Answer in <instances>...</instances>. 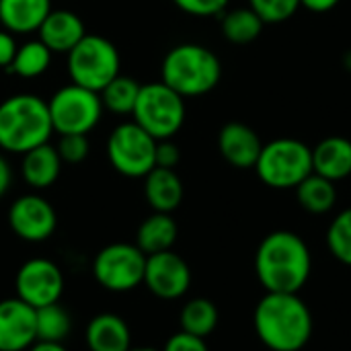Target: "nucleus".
I'll use <instances>...</instances> for the list:
<instances>
[{
  "instance_id": "obj_14",
  "label": "nucleus",
  "mask_w": 351,
  "mask_h": 351,
  "mask_svg": "<svg viewBox=\"0 0 351 351\" xmlns=\"http://www.w3.org/2000/svg\"><path fill=\"white\" fill-rule=\"evenodd\" d=\"M35 341V308L16 296L0 300V351H27Z\"/></svg>"
},
{
  "instance_id": "obj_24",
  "label": "nucleus",
  "mask_w": 351,
  "mask_h": 351,
  "mask_svg": "<svg viewBox=\"0 0 351 351\" xmlns=\"http://www.w3.org/2000/svg\"><path fill=\"white\" fill-rule=\"evenodd\" d=\"M263 27H265V23L261 21V16L249 6L224 10L220 14L222 35H224V39H228L234 45L253 43L263 33Z\"/></svg>"
},
{
  "instance_id": "obj_37",
  "label": "nucleus",
  "mask_w": 351,
  "mask_h": 351,
  "mask_svg": "<svg viewBox=\"0 0 351 351\" xmlns=\"http://www.w3.org/2000/svg\"><path fill=\"white\" fill-rule=\"evenodd\" d=\"M10 183H12V171H10V165H8V160L0 154V197L8 191Z\"/></svg>"
},
{
  "instance_id": "obj_28",
  "label": "nucleus",
  "mask_w": 351,
  "mask_h": 351,
  "mask_svg": "<svg viewBox=\"0 0 351 351\" xmlns=\"http://www.w3.org/2000/svg\"><path fill=\"white\" fill-rule=\"evenodd\" d=\"M51 56L53 53L47 49V45L41 39L25 41L23 45H19L10 70L21 78H37L49 68Z\"/></svg>"
},
{
  "instance_id": "obj_3",
  "label": "nucleus",
  "mask_w": 351,
  "mask_h": 351,
  "mask_svg": "<svg viewBox=\"0 0 351 351\" xmlns=\"http://www.w3.org/2000/svg\"><path fill=\"white\" fill-rule=\"evenodd\" d=\"M53 134L47 101L19 93L0 103V148L12 154H25Z\"/></svg>"
},
{
  "instance_id": "obj_8",
  "label": "nucleus",
  "mask_w": 351,
  "mask_h": 351,
  "mask_svg": "<svg viewBox=\"0 0 351 351\" xmlns=\"http://www.w3.org/2000/svg\"><path fill=\"white\" fill-rule=\"evenodd\" d=\"M53 132L64 134H88L101 121L103 103L99 93L78 86L74 82L58 88L47 101Z\"/></svg>"
},
{
  "instance_id": "obj_23",
  "label": "nucleus",
  "mask_w": 351,
  "mask_h": 351,
  "mask_svg": "<svg viewBox=\"0 0 351 351\" xmlns=\"http://www.w3.org/2000/svg\"><path fill=\"white\" fill-rule=\"evenodd\" d=\"M296 202L308 214H315V216L329 214L337 204V187L333 181L317 173H311L296 187Z\"/></svg>"
},
{
  "instance_id": "obj_7",
  "label": "nucleus",
  "mask_w": 351,
  "mask_h": 351,
  "mask_svg": "<svg viewBox=\"0 0 351 351\" xmlns=\"http://www.w3.org/2000/svg\"><path fill=\"white\" fill-rule=\"evenodd\" d=\"M132 115L134 121L154 140H171L185 123V99L162 80L148 82L142 84Z\"/></svg>"
},
{
  "instance_id": "obj_38",
  "label": "nucleus",
  "mask_w": 351,
  "mask_h": 351,
  "mask_svg": "<svg viewBox=\"0 0 351 351\" xmlns=\"http://www.w3.org/2000/svg\"><path fill=\"white\" fill-rule=\"evenodd\" d=\"M27 351H68L64 343H45V341H35Z\"/></svg>"
},
{
  "instance_id": "obj_25",
  "label": "nucleus",
  "mask_w": 351,
  "mask_h": 351,
  "mask_svg": "<svg viewBox=\"0 0 351 351\" xmlns=\"http://www.w3.org/2000/svg\"><path fill=\"white\" fill-rule=\"evenodd\" d=\"M218 319H220V315L212 300L193 298L183 304L181 315H179V325H181L183 333L206 339L218 327Z\"/></svg>"
},
{
  "instance_id": "obj_18",
  "label": "nucleus",
  "mask_w": 351,
  "mask_h": 351,
  "mask_svg": "<svg viewBox=\"0 0 351 351\" xmlns=\"http://www.w3.org/2000/svg\"><path fill=\"white\" fill-rule=\"evenodd\" d=\"M86 346L90 351H130V327L119 315L101 313L86 325Z\"/></svg>"
},
{
  "instance_id": "obj_26",
  "label": "nucleus",
  "mask_w": 351,
  "mask_h": 351,
  "mask_svg": "<svg viewBox=\"0 0 351 351\" xmlns=\"http://www.w3.org/2000/svg\"><path fill=\"white\" fill-rule=\"evenodd\" d=\"M70 331H72L70 313L60 302L35 308V337H37V341L64 343L66 337L70 335Z\"/></svg>"
},
{
  "instance_id": "obj_2",
  "label": "nucleus",
  "mask_w": 351,
  "mask_h": 351,
  "mask_svg": "<svg viewBox=\"0 0 351 351\" xmlns=\"http://www.w3.org/2000/svg\"><path fill=\"white\" fill-rule=\"evenodd\" d=\"M259 341L271 351H300L313 337V313L298 294L265 292L253 313Z\"/></svg>"
},
{
  "instance_id": "obj_9",
  "label": "nucleus",
  "mask_w": 351,
  "mask_h": 351,
  "mask_svg": "<svg viewBox=\"0 0 351 351\" xmlns=\"http://www.w3.org/2000/svg\"><path fill=\"white\" fill-rule=\"evenodd\" d=\"M156 142L136 121L119 123L107 138V158L123 177L144 179L156 167Z\"/></svg>"
},
{
  "instance_id": "obj_34",
  "label": "nucleus",
  "mask_w": 351,
  "mask_h": 351,
  "mask_svg": "<svg viewBox=\"0 0 351 351\" xmlns=\"http://www.w3.org/2000/svg\"><path fill=\"white\" fill-rule=\"evenodd\" d=\"M154 160H156V167H160V169H175L179 165L181 150L173 142V138L156 142V156H154Z\"/></svg>"
},
{
  "instance_id": "obj_40",
  "label": "nucleus",
  "mask_w": 351,
  "mask_h": 351,
  "mask_svg": "<svg viewBox=\"0 0 351 351\" xmlns=\"http://www.w3.org/2000/svg\"><path fill=\"white\" fill-rule=\"evenodd\" d=\"M130 351H156V350H152V348H132Z\"/></svg>"
},
{
  "instance_id": "obj_16",
  "label": "nucleus",
  "mask_w": 351,
  "mask_h": 351,
  "mask_svg": "<svg viewBox=\"0 0 351 351\" xmlns=\"http://www.w3.org/2000/svg\"><path fill=\"white\" fill-rule=\"evenodd\" d=\"M37 31L39 39L47 45L51 53H68L86 35L82 19L66 8H51V12L43 19Z\"/></svg>"
},
{
  "instance_id": "obj_12",
  "label": "nucleus",
  "mask_w": 351,
  "mask_h": 351,
  "mask_svg": "<svg viewBox=\"0 0 351 351\" xmlns=\"http://www.w3.org/2000/svg\"><path fill=\"white\" fill-rule=\"evenodd\" d=\"M8 226L19 239L27 243H43L56 232L58 216L45 197L27 193L10 204Z\"/></svg>"
},
{
  "instance_id": "obj_5",
  "label": "nucleus",
  "mask_w": 351,
  "mask_h": 351,
  "mask_svg": "<svg viewBox=\"0 0 351 351\" xmlns=\"http://www.w3.org/2000/svg\"><path fill=\"white\" fill-rule=\"evenodd\" d=\"M255 173L271 189H296L313 173V148L296 138H276L263 144Z\"/></svg>"
},
{
  "instance_id": "obj_19",
  "label": "nucleus",
  "mask_w": 351,
  "mask_h": 351,
  "mask_svg": "<svg viewBox=\"0 0 351 351\" xmlns=\"http://www.w3.org/2000/svg\"><path fill=\"white\" fill-rule=\"evenodd\" d=\"M144 197L154 212L171 214L183 202V181L175 169L154 167L144 177Z\"/></svg>"
},
{
  "instance_id": "obj_15",
  "label": "nucleus",
  "mask_w": 351,
  "mask_h": 351,
  "mask_svg": "<svg viewBox=\"0 0 351 351\" xmlns=\"http://www.w3.org/2000/svg\"><path fill=\"white\" fill-rule=\"evenodd\" d=\"M261 148L263 142L259 134L243 121H228L218 134V150L234 169H255Z\"/></svg>"
},
{
  "instance_id": "obj_29",
  "label": "nucleus",
  "mask_w": 351,
  "mask_h": 351,
  "mask_svg": "<svg viewBox=\"0 0 351 351\" xmlns=\"http://www.w3.org/2000/svg\"><path fill=\"white\" fill-rule=\"evenodd\" d=\"M327 249L339 263L351 267V208L341 210L329 224Z\"/></svg>"
},
{
  "instance_id": "obj_33",
  "label": "nucleus",
  "mask_w": 351,
  "mask_h": 351,
  "mask_svg": "<svg viewBox=\"0 0 351 351\" xmlns=\"http://www.w3.org/2000/svg\"><path fill=\"white\" fill-rule=\"evenodd\" d=\"M162 351H210L206 339L189 335V333H175L173 337H169V341L165 343Z\"/></svg>"
},
{
  "instance_id": "obj_20",
  "label": "nucleus",
  "mask_w": 351,
  "mask_h": 351,
  "mask_svg": "<svg viewBox=\"0 0 351 351\" xmlns=\"http://www.w3.org/2000/svg\"><path fill=\"white\" fill-rule=\"evenodd\" d=\"M62 158L56 150V146H51L49 142L29 150L23 154V162H21V175L25 179V183L33 189H45L51 187L62 171Z\"/></svg>"
},
{
  "instance_id": "obj_13",
  "label": "nucleus",
  "mask_w": 351,
  "mask_h": 351,
  "mask_svg": "<svg viewBox=\"0 0 351 351\" xmlns=\"http://www.w3.org/2000/svg\"><path fill=\"white\" fill-rule=\"evenodd\" d=\"M142 284L160 300H177L185 296L191 286V269L187 261L173 249L146 255Z\"/></svg>"
},
{
  "instance_id": "obj_32",
  "label": "nucleus",
  "mask_w": 351,
  "mask_h": 351,
  "mask_svg": "<svg viewBox=\"0 0 351 351\" xmlns=\"http://www.w3.org/2000/svg\"><path fill=\"white\" fill-rule=\"evenodd\" d=\"M175 6L191 16H218L226 10L230 0H173Z\"/></svg>"
},
{
  "instance_id": "obj_17",
  "label": "nucleus",
  "mask_w": 351,
  "mask_h": 351,
  "mask_svg": "<svg viewBox=\"0 0 351 351\" xmlns=\"http://www.w3.org/2000/svg\"><path fill=\"white\" fill-rule=\"evenodd\" d=\"M313 173L337 183L351 175V140L343 136L323 138L313 148Z\"/></svg>"
},
{
  "instance_id": "obj_1",
  "label": "nucleus",
  "mask_w": 351,
  "mask_h": 351,
  "mask_svg": "<svg viewBox=\"0 0 351 351\" xmlns=\"http://www.w3.org/2000/svg\"><path fill=\"white\" fill-rule=\"evenodd\" d=\"M313 271L306 241L292 230H274L257 247L255 274L265 292L298 294Z\"/></svg>"
},
{
  "instance_id": "obj_27",
  "label": "nucleus",
  "mask_w": 351,
  "mask_h": 351,
  "mask_svg": "<svg viewBox=\"0 0 351 351\" xmlns=\"http://www.w3.org/2000/svg\"><path fill=\"white\" fill-rule=\"evenodd\" d=\"M140 88H142V84H138V80L123 76V74L115 76L99 93L103 109H109L111 113H117V115H130L136 107Z\"/></svg>"
},
{
  "instance_id": "obj_21",
  "label": "nucleus",
  "mask_w": 351,
  "mask_h": 351,
  "mask_svg": "<svg viewBox=\"0 0 351 351\" xmlns=\"http://www.w3.org/2000/svg\"><path fill=\"white\" fill-rule=\"evenodd\" d=\"M51 12V0H0V27L14 33H33Z\"/></svg>"
},
{
  "instance_id": "obj_11",
  "label": "nucleus",
  "mask_w": 351,
  "mask_h": 351,
  "mask_svg": "<svg viewBox=\"0 0 351 351\" xmlns=\"http://www.w3.org/2000/svg\"><path fill=\"white\" fill-rule=\"evenodd\" d=\"M16 298H21L31 308H41L53 302H60L64 292V274L62 269L43 257L25 261L14 278Z\"/></svg>"
},
{
  "instance_id": "obj_35",
  "label": "nucleus",
  "mask_w": 351,
  "mask_h": 351,
  "mask_svg": "<svg viewBox=\"0 0 351 351\" xmlns=\"http://www.w3.org/2000/svg\"><path fill=\"white\" fill-rule=\"evenodd\" d=\"M16 39L10 31L0 29V68H10L14 56H16Z\"/></svg>"
},
{
  "instance_id": "obj_36",
  "label": "nucleus",
  "mask_w": 351,
  "mask_h": 351,
  "mask_svg": "<svg viewBox=\"0 0 351 351\" xmlns=\"http://www.w3.org/2000/svg\"><path fill=\"white\" fill-rule=\"evenodd\" d=\"M341 0H300V6H304L311 12H329L333 10Z\"/></svg>"
},
{
  "instance_id": "obj_6",
  "label": "nucleus",
  "mask_w": 351,
  "mask_h": 351,
  "mask_svg": "<svg viewBox=\"0 0 351 351\" xmlns=\"http://www.w3.org/2000/svg\"><path fill=\"white\" fill-rule=\"evenodd\" d=\"M66 56L70 80L88 90L101 93L115 76H119V51L107 37L86 33Z\"/></svg>"
},
{
  "instance_id": "obj_30",
  "label": "nucleus",
  "mask_w": 351,
  "mask_h": 351,
  "mask_svg": "<svg viewBox=\"0 0 351 351\" xmlns=\"http://www.w3.org/2000/svg\"><path fill=\"white\" fill-rule=\"evenodd\" d=\"M249 8H253L265 25H280L298 12L300 0H249Z\"/></svg>"
},
{
  "instance_id": "obj_22",
  "label": "nucleus",
  "mask_w": 351,
  "mask_h": 351,
  "mask_svg": "<svg viewBox=\"0 0 351 351\" xmlns=\"http://www.w3.org/2000/svg\"><path fill=\"white\" fill-rule=\"evenodd\" d=\"M177 234L179 228L175 218L165 212H154L140 224L136 234V245L144 255H154V253L171 251L177 241Z\"/></svg>"
},
{
  "instance_id": "obj_31",
  "label": "nucleus",
  "mask_w": 351,
  "mask_h": 351,
  "mask_svg": "<svg viewBox=\"0 0 351 351\" xmlns=\"http://www.w3.org/2000/svg\"><path fill=\"white\" fill-rule=\"evenodd\" d=\"M56 150H58L62 162L80 165L82 160H86V156L90 152V144L84 134H64V136H60Z\"/></svg>"
},
{
  "instance_id": "obj_39",
  "label": "nucleus",
  "mask_w": 351,
  "mask_h": 351,
  "mask_svg": "<svg viewBox=\"0 0 351 351\" xmlns=\"http://www.w3.org/2000/svg\"><path fill=\"white\" fill-rule=\"evenodd\" d=\"M343 68H346V70L351 74V47L346 51V53H343Z\"/></svg>"
},
{
  "instance_id": "obj_10",
  "label": "nucleus",
  "mask_w": 351,
  "mask_h": 351,
  "mask_svg": "<svg viewBox=\"0 0 351 351\" xmlns=\"http://www.w3.org/2000/svg\"><path fill=\"white\" fill-rule=\"evenodd\" d=\"M146 255L138 245L113 243L103 247L93 259V276L109 292L123 294L144 282Z\"/></svg>"
},
{
  "instance_id": "obj_4",
  "label": "nucleus",
  "mask_w": 351,
  "mask_h": 351,
  "mask_svg": "<svg viewBox=\"0 0 351 351\" xmlns=\"http://www.w3.org/2000/svg\"><path fill=\"white\" fill-rule=\"evenodd\" d=\"M160 76V80L183 99L202 97L218 86L222 78V62L206 45L179 43L167 51Z\"/></svg>"
}]
</instances>
